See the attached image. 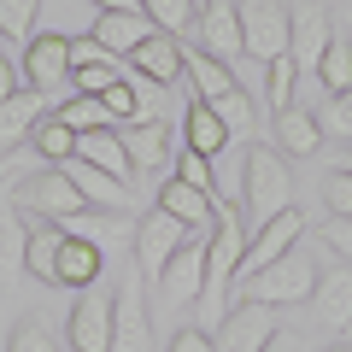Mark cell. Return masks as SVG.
Returning a JSON list of instances; mask_svg holds the SVG:
<instances>
[{
  "instance_id": "1",
  "label": "cell",
  "mask_w": 352,
  "mask_h": 352,
  "mask_svg": "<svg viewBox=\"0 0 352 352\" xmlns=\"http://www.w3.org/2000/svg\"><path fill=\"white\" fill-rule=\"evenodd\" d=\"M241 206H247V229H264L276 212L294 206V176L270 147H247L241 159Z\"/></svg>"
},
{
  "instance_id": "2",
  "label": "cell",
  "mask_w": 352,
  "mask_h": 352,
  "mask_svg": "<svg viewBox=\"0 0 352 352\" xmlns=\"http://www.w3.org/2000/svg\"><path fill=\"white\" fill-rule=\"evenodd\" d=\"M241 252H247V223H241V212L229 200H217L212 235H206V294H200L212 311L223 305V288L241 276Z\"/></svg>"
},
{
  "instance_id": "3",
  "label": "cell",
  "mask_w": 352,
  "mask_h": 352,
  "mask_svg": "<svg viewBox=\"0 0 352 352\" xmlns=\"http://www.w3.org/2000/svg\"><path fill=\"white\" fill-rule=\"evenodd\" d=\"M311 288H317V264L300 247L282 252L276 264H264L258 276H247V300H258V305H300V300H311Z\"/></svg>"
},
{
  "instance_id": "4",
  "label": "cell",
  "mask_w": 352,
  "mask_h": 352,
  "mask_svg": "<svg viewBox=\"0 0 352 352\" xmlns=\"http://www.w3.org/2000/svg\"><path fill=\"white\" fill-rule=\"evenodd\" d=\"M12 194H18V206H24V212H41V217H53V223H59V217L88 212V200L76 194L71 176H65V164H41V170L18 176Z\"/></svg>"
},
{
  "instance_id": "5",
  "label": "cell",
  "mask_w": 352,
  "mask_h": 352,
  "mask_svg": "<svg viewBox=\"0 0 352 352\" xmlns=\"http://www.w3.org/2000/svg\"><path fill=\"white\" fill-rule=\"evenodd\" d=\"M329 41H335V18L323 0H288V53L300 65V76H317Z\"/></svg>"
},
{
  "instance_id": "6",
  "label": "cell",
  "mask_w": 352,
  "mask_h": 352,
  "mask_svg": "<svg viewBox=\"0 0 352 352\" xmlns=\"http://www.w3.org/2000/svg\"><path fill=\"white\" fill-rule=\"evenodd\" d=\"M235 18H241V53H252L258 65L288 53V6L282 0H235Z\"/></svg>"
},
{
  "instance_id": "7",
  "label": "cell",
  "mask_w": 352,
  "mask_h": 352,
  "mask_svg": "<svg viewBox=\"0 0 352 352\" xmlns=\"http://www.w3.org/2000/svg\"><path fill=\"white\" fill-rule=\"evenodd\" d=\"M65 340L71 352H112V294L100 282L76 294L71 317H65Z\"/></svg>"
},
{
  "instance_id": "8",
  "label": "cell",
  "mask_w": 352,
  "mask_h": 352,
  "mask_svg": "<svg viewBox=\"0 0 352 352\" xmlns=\"http://www.w3.org/2000/svg\"><path fill=\"white\" fill-rule=\"evenodd\" d=\"M276 335V317H270V305L258 300H241L223 311V323H217L212 335V352H264V340Z\"/></svg>"
},
{
  "instance_id": "9",
  "label": "cell",
  "mask_w": 352,
  "mask_h": 352,
  "mask_svg": "<svg viewBox=\"0 0 352 352\" xmlns=\"http://www.w3.org/2000/svg\"><path fill=\"white\" fill-rule=\"evenodd\" d=\"M153 288H159V300L164 305H194L206 294V241H182V247L170 252V264H164L159 270V282H153Z\"/></svg>"
},
{
  "instance_id": "10",
  "label": "cell",
  "mask_w": 352,
  "mask_h": 352,
  "mask_svg": "<svg viewBox=\"0 0 352 352\" xmlns=\"http://www.w3.org/2000/svg\"><path fill=\"white\" fill-rule=\"evenodd\" d=\"M188 235H194V229H188V223H176L170 212H147V217L135 223V264H141V276L159 282V270L170 264V252L182 247Z\"/></svg>"
},
{
  "instance_id": "11",
  "label": "cell",
  "mask_w": 352,
  "mask_h": 352,
  "mask_svg": "<svg viewBox=\"0 0 352 352\" xmlns=\"http://www.w3.org/2000/svg\"><path fill=\"white\" fill-rule=\"evenodd\" d=\"M300 235H305V212H294V206H288V212H276L270 223L258 229V235L247 241V252H241V270H247V276H258L264 264H276L282 252L300 247Z\"/></svg>"
},
{
  "instance_id": "12",
  "label": "cell",
  "mask_w": 352,
  "mask_h": 352,
  "mask_svg": "<svg viewBox=\"0 0 352 352\" xmlns=\"http://www.w3.org/2000/svg\"><path fill=\"white\" fill-rule=\"evenodd\" d=\"M112 352H153V323H147V300H141L135 276L112 294Z\"/></svg>"
},
{
  "instance_id": "13",
  "label": "cell",
  "mask_w": 352,
  "mask_h": 352,
  "mask_svg": "<svg viewBox=\"0 0 352 352\" xmlns=\"http://www.w3.org/2000/svg\"><path fill=\"white\" fill-rule=\"evenodd\" d=\"M12 182L18 176L0 182V282L24 276V247H30V223H24V206H18Z\"/></svg>"
},
{
  "instance_id": "14",
  "label": "cell",
  "mask_w": 352,
  "mask_h": 352,
  "mask_svg": "<svg viewBox=\"0 0 352 352\" xmlns=\"http://www.w3.org/2000/svg\"><path fill=\"white\" fill-rule=\"evenodd\" d=\"M24 76H30V88L53 94L71 76V36H30L24 41Z\"/></svg>"
},
{
  "instance_id": "15",
  "label": "cell",
  "mask_w": 352,
  "mask_h": 352,
  "mask_svg": "<svg viewBox=\"0 0 352 352\" xmlns=\"http://www.w3.org/2000/svg\"><path fill=\"white\" fill-rule=\"evenodd\" d=\"M118 141H124V153H129V164H135V170H159V164L170 159L176 129L159 124V118H135V124L118 129Z\"/></svg>"
},
{
  "instance_id": "16",
  "label": "cell",
  "mask_w": 352,
  "mask_h": 352,
  "mask_svg": "<svg viewBox=\"0 0 352 352\" xmlns=\"http://www.w3.org/2000/svg\"><path fill=\"white\" fill-rule=\"evenodd\" d=\"M129 65H135L141 76H153L159 88H176V82H182V41L164 36V30H153V36L129 53Z\"/></svg>"
},
{
  "instance_id": "17",
  "label": "cell",
  "mask_w": 352,
  "mask_h": 352,
  "mask_svg": "<svg viewBox=\"0 0 352 352\" xmlns=\"http://www.w3.org/2000/svg\"><path fill=\"white\" fill-rule=\"evenodd\" d=\"M200 41H206V53H212V59H241V18H235V6H229V0H206L200 6Z\"/></svg>"
},
{
  "instance_id": "18",
  "label": "cell",
  "mask_w": 352,
  "mask_h": 352,
  "mask_svg": "<svg viewBox=\"0 0 352 352\" xmlns=\"http://www.w3.org/2000/svg\"><path fill=\"white\" fill-rule=\"evenodd\" d=\"M88 36L100 41V47L112 53V59H129V53H135L141 41L153 36V18H147V12H100Z\"/></svg>"
},
{
  "instance_id": "19",
  "label": "cell",
  "mask_w": 352,
  "mask_h": 352,
  "mask_svg": "<svg viewBox=\"0 0 352 352\" xmlns=\"http://www.w3.org/2000/svg\"><path fill=\"white\" fill-rule=\"evenodd\" d=\"M65 176H71V182H76V194H82L88 206H100V212H124V206H129V188H124V182H118V176H106L100 164L76 159V153L65 159Z\"/></svg>"
},
{
  "instance_id": "20",
  "label": "cell",
  "mask_w": 352,
  "mask_h": 352,
  "mask_svg": "<svg viewBox=\"0 0 352 352\" xmlns=\"http://www.w3.org/2000/svg\"><path fill=\"white\" fill-rule=\"evenodd\" d=\"M311 305H317V323L323 329H352V270H323L311 288Z\"/></svg>"
},
{
  "instance_id": "21",
  "label": "cell",
  "mask_w": 352,
  "mask_h": 352,
  "mask_svg": "<svg viewBox=\"0 0 352 352\" xmlns=\"http://www.w3.org/2000/svg\"><path fill=\"white\" fill-rule=\"evenodd\" d=\"M76 159H88V164H100L106 176H118L124 188H135V164H129V153H124V141H118V129H82L76 135Z\"/></svg>"
},
{
  "instance_id": "22",
  "label": "cell",
  "mask_w": 352,
  "mask_h": 352,
  "mask_svg": "<svg viewBox=\"0 0 352 352\" xmlns=\"http://www.w3.org/2000/svg\"><path fill=\"white\" fill-rule=\"evenodd\" d=\"M159 212H170L176 223H188V229H200V223H212V212H217V200L206 188H194V182H182V176H170L159 188Z\"/></svg>"
},
{
  "instance_id": "23",
  "label": "cell",
  "mask_w": 352,
  "mask_h": 352,
  "mask_svg": "<svg viewBox=\"0 0 352 352\" xmlns=\"http://www.w3.org/2000/svg\"><path fill=\"white\" fill-rule=\"evenodd\" d=\"M100 282V241H82V235H65L59 247V288H94Z\"/></svg>"
},
{
  "instance_id": "24",
  "label": "cell",
  "mask_w": 352,
  "mask_h": 352,
  "mask_svg": "<svg viewBox=\"0 0 352 352\" xmlns=\"http://www.w3.org/2000/svg\"><path fill=\"white\" fill-rule=\"evenodd\" d=\"M182 76H188L194 82V100H206V106H217L229 94V88H235V71H229L223 59H212V53H182Z\"/></svg>"
},
{
  "instance_id": "25",
  "label": "cell",
  "mask_w": 352,
  "mask_h": 352,
  "mask_svg": "<svg viewBox=\"0 0 352 352\" xmlns=\"http://www.w3.org/2000/svg\"><path fill=\"white\" fill-rule=\"evenodd\" d=\"M59 247H65V229L59 223H30L24 270H36V282H59Z\"/></svg>"
},
{
  "instance_id": "26",
  "label": "cell",
  "mask_w": 352,
  "mask_h": 352,
  "mask_svg": "<svg viewBox=\"0 0 352 352\" xmlns=\"http://www.w3.org/2000/svg\"><path fill=\"white\" fill-rule=\"evenodd\" d=\"M41 124V88H18L12 100H0V147L24 141Z\"/></svg>"
},
{
  "instance_id": "27",
  "label": "cell",
  "mask_w": 352,
  "mask_h": 352,
  "mask_svg": "<svg viewBox=\"0 0 352 352\" xmlns=\"http://www.w3.org/2000/svg\"><path fill=\"white\" fill-rule=\"evenodd\" d=\"M182 141H188L194 153H206V159H217V153H223L235 135L223 129V118H217L206 100H194V106H188V135H182Z\"/></svg>"
},
{
  "instance_id": "28",
  "label": "cell",
  "mask_w": 352,
  "mask_h": 352,
  "mask_svg": "<svg viewBox=\"0 0 352 352\" xmlns=\"http://www.w3.org/2000/svg\"><path fill=\"white\" fill-rule=\"evenodd\" d=\"M276 118H282V124H276V141H282L288 153H300V159H311L317 141H323V124H317L311 112H294V106H288V112H276Z\"/></svg>"
},
{
  "instance_id": "29",
  "label": "cell",
  "mask_w": 352,
  "mask_h": 352,
  "mask_svg": "<svg viewBox=\"0 0 352 352\" xmlns=\"http://www.w3.org/2000/svg\"><path fill=\"white\" fill-rule=\"evenodd\" d=\"M141 12L153 18V30H164V36H182V30L200 24V0H141Z\"/></svg>"
},
{
  "instance_id": "30",
  "label": "cell",
  "mask_w": 352,
  "mask_h": 352,
  "mask_svg": "<svg viewBox=\"0 0 352 352\" xmlns=\"http://www.w3.org/2000/svg\"><path fill=\"white\" fill-rule=\"evenodd\" d=\"M53 118H59L65 129H76V135H82V129H112V112H106L100 94H71Z\"/></svg>"
},
{
  "instance_id": "31",
  "label": "cell",
  "mask_w": 352,
  "mask_h": 352,
  "mask_svg": "<svg viewBox=\"0 0 352 352\" xmlns=\"http://www.w3.org/2000/svg\"><path fill=\"white\" fill-rule=\"evenodd\" d=\"M294 82H300L294 53H276V59L264 65V100H270V112H288L294 106Z\"/></svg>"
},
{
  "instance_id": "32",
  "label": "cell",
  "mask_w": 352,
  "mask_h": 352,
  "mask_svg": "<svg viewBox=\"0 0 352 352\" xmlns=\"http://www.w3.org/2000/svg\"><path fill=\"white\" fill-rule=\"evenodd\" d=\"M30 147H36V159H47V164H65L76 153V129H65L59 118H41L36 129H30Z\"/></svg>"
},
{
  "instance_id": "33",
  "label": "cell",
  "mask_w": 352,
  "mask_h": 352,
  "mask_svg": "<svg viewBox=\"0 0 352 352\" xmlns=\"http://www.w3.org/2000/svg\"><path fill=\"white\" fill-rule=\"evenodd\" d=\"M317 82H323L329 94H346V88H352V36H340V30H335L323 65H317Z\"/></svg>"
},
{
  "instance_id": "34",
  "label": "cell",
  "mask_w": 352,
  "mask_h": 352,
  "mask_svg": "<svg viewBox=\"0 0 352 352\" xmlns=\"http://www.w3.org/2000/svg\"><path fill=\"white\" fill-rule=\"evenodd\" d=\"M36 12H41V0H0V36L6 41H30Z\"/></svg>"
},
{
  "instance_id": "35",
  "label": "cell",
  "mask_w": 352,
  "mask_h": 352,
  "mask_svg": "<svg viewBox=\"0 0 352 352\" xmlns=\"http://www.w3.org/2000/svg\"><path fill=\"white\" fill-rule=\"evenodd\" d=\"M100 100H106V112H112V124H135V118H141V88H135V82H124V76L106 88Z\"/></svg>"
},
{
  "instance_id": "36",
  "label": "cell",
  "mask_w": 352,
  "mask_h": 352,
  "mask_svg": "<svg viewBox=\"0 0 352 352\" xmlns=\"http://www.w3.org/2000/svg\"><path fill=\"white\" fill-rule=\"evenodd\" d=\"M212 112L223 118V129H229V135H247V129H252V100L241 94V88H229V94L212 106Z\"/></svg>"
},
{
  "instance_id": "37",
  "label": "cell",
  "mask_w": 352,
  "mask_h": 352,
  "mask_svg": "<svg viewBox=\"0 0 352 352\" xmlns=\"http://www.w3.org/2000/svg\"><path fill=\"white\" fill-rule=\"evenodd\" d=\"M317 124H323V135H346L352 141V88L346 94H329V106H323Z\"/></svg>"
},
{
  "instance_id": "38",
  "label": "cell",
  "mask_w": 352,
  "mask_h": 352,
  "mask_svg": "<svg viewBox=\"0 0 352 352\" xmlns=\"http://www.w3.org/2000/svg\"><path fill=\"white\" fill-rule=\"evenodd\" d=\"M6 352H59V346H53V335L41 323H18L12 340H6Z\"/></svg>"
},
{
  "instance_id": "39",
  "label": "cell",
  "mask_w": 352,
  "mask_h": 352,
  "mask_svg": "<svg viewBox=\"0 0 352 352\" xmlns=\"http://www.w3.org/2000/svg\"><path fill=\"white\" fill-rule=\"evenodd\" d=\"M176 176H182V182H194V188H206V194H217V176H212V159H206V153H182V170H176Z\"/></svg>"
},
{
  "instance_id": "40",
  "label": "cell",
  "mask_w": 352,
  "mask_h": 352,
  "mask_svg": "<svg viewBox=\"0 0 352 352\" xmlns=\"http://www.w3.org/2000/svg\"><path fill=\"white\" fill-rule=\"evenodd\" d=\"M59 229H65V235H82V241H106V235H112V223H106L100 212H76V217H59Z\"/></svg>"
},
{
  "instance_id": "41",
  "label": "cell",
  "mask_w": 352,
  "mask_h": 352,
  "mask_svg": "<svg viewBox=\"0 0 352 352\" xmlns=\"http://www.w3.org/2000/svg\"><path fill=\"white\" fill-rule=\"evenodd\" d=\"M323 200H329V217H352V176H346V170H340V176H329Z\"/></svg>"
},
{
  "instance_id": "42",
  "label": "cell",
  "mask_w": 352,
  "mask_h": 352,
  "mask_svg": "<svg viewBox=\"0 0 352 352\" xmlns=\"http://www.w3.org/2000/svg\"><path fill=\"white\" fill-rule=\"evenodd\" d=\"M82 65H112V53L94 36H71V71H82Z\"/></svg>"
},
{
  "instance_id": "43",
  "label": "cell",
  "mask_w": 352,
  "mask_h": 352,
  "mask_svg": "<svg viewBox=\"0 0 352 352\" xmlns=\"http://www.w3.org/2000/svg\"><path fill=\"white\" fill-rule=\"evenodd\" d=\"M323 247L340 252V258L352 264V217H329V223H323Z\"/></svg>"
},
{
  "instance_id": "44",
  "label": "cell",
  "mask_w": 352,
  "mask_h": 352,
  "mask_svg": "<svg viewBox=\"0 0 352 352\" xmlns=\"http://www.w3.org/2000/svg\"><path fill=\"white\" fill-rule=\"evenodd\" d=\"M112 82H118L112 65H82V71H76V94H106Z\"/></svg>"
},
{
  "instance_id": "45",
  "label": "cell",
  "mask_w": 352,
  "mask_h": 352,
  "mask_svg": "<svg viewBox=\"0 0 352 352\" xmlns=\"http://www.w3.org/2000/svg\"><path fill=\"white\" fill-rule=\"evenodd\" d=\"M164 352H212V335H206V329H176Z\"/></svg>"
},
{
  "instance_id": "46",
  "label": "cell",
  "mask_w": 352,
  "mask_h": 352,
  "mask_svg": "<svg viewBox=\"0 0 352 352\" xmlns=\"http://www.w3.org/2000/svg\"><path fill=\"white\" fill-rule=\"evenodd\" d=\"M264 352H311V340H305L300 329H276V335L264 340Z\"/></svg>"
},
{
  "instance_id": "47",
  "label": "cell",
  "mask_w": 352,
  "mask_h": 352,
  "mask_svg": "<svg viewBox=\"0 0 352 352\" xmlns=\"http://www.w3.org/2000/svg\"><path fill=\"white\" fill-rule=\"evenodd\" d=\"M18 170H36V147H30V153H0V182L18 176Z\"/></svg>"
},
{
  "instance_id": "48",
  "label": "cell",
  "mask_w": 352,
  "mask_h": 352,
  "mask_svg": "<svg viewBox=\"0 0 352 352\" xmlns=\"http://www.w3.org/2000/svg\"><path fill=\"white\" fill-rule=\"evenodd\" d=\"M18 88H24V82H18V65H12V59H0V100H12Z\"/></svg>"
},
{
  "instance_id": "49",
  "label": "cell",
  "mask_w": 352,
  "mask_h": 352,
  "mask_svg": "<svg viewBox=\"0 0 352 352\" xmlns=\"http://www.w3.org/2000/svg\"><path fill=\"white\" fill-rule=\"evenodd\" d=\"M100 12H141V0H94Z\"/></svg>"
},
{
  "instance_id": "50",
  "label": "cell",
  "mask_w": 352,
  "mask_h": 352,
  "mask_svg": "<svg viewBox=\"0 0 352 352\" xmlns=\"http://www.w3.org/2000/svg\"><path fill=\"white\" fill-rule=\"evenodd\" d=\"M340 170H346V176H352V153H346V159H340Z\"/></svg>"
},
{
  "instance_id": "51",
  "label": "cell",
  "mask_w": 352,
  "mask_h": 352,
  "mask_svg": "<svg viewBox=\"0 0 352 352\" xmlns=\"http://www.w3.org/2000/svg\"><path fill=\"white\" fill-rule=\"evenodd\" d=\"M323 352H352V346H323Z\"/></svg>"
}]
</instances>
